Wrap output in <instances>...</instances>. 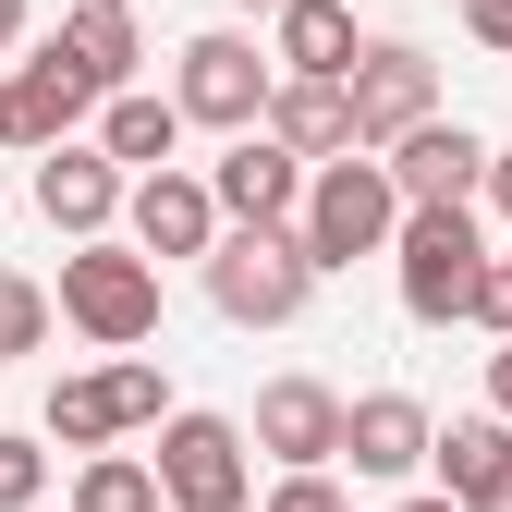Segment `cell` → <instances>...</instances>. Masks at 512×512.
I'll return each instance as SVG.
<instances>
[{"mask_svg":"<svg viewBox=\"0 0 512 512\" xmlns=\"http://www.w3.org/2000/svg\"><path fill=\"white\" fill-rule=\"evenodd\" d=\"M391 232H403V196H391V171H378V159H317V171H305L293 244H305L317 281L354 269V256H391Z\"/></svg>","mask_w":512,"mask_h":512,"instance_id":"6da1fadb","label":"cell"},{"mask_svg":"<svg viewBox=\"0 0 512 512\" xmlns=\"http://www.w3.org/2000/svg\"><path fill=\"white\" fill-rule=\"evenodd\" d=\"M391 269H403V317L452 330V317H476V293H488V232L464 208H403Z\"/></svg>","mask_w":512,"mask_h":512,"instance_id":"7a4b0ae2","label":"cell"},{"mask_svg":"<svg viewBox=\"0 0 512 512\" xmlns=\"http://www.w3.org/2000/svg\"><path fill=\"white\" fill-rule=\"evenodd\" d=\"M196 269H208V305L232 317V330H293V317L317 305V269H305L293 232H220Z\"/></svg>","mask_w":512,"mask_h":512,"instance_id":"3957f363","label":"cell"},{"mask_svg":"<svg viewBox=\"0 0 512 512\" xmlns=\"http://www.w3.org/2000/svg\"><path fill=\"white\" fill-rule=\"evenodd\" d=\"M49 317H74L86 342H110V354H135V342H159V269L135 244H74L61 256V305Z\"/></svg>","mask_w":512,"mask_h":512,"instance_id":"277c9868","label":"cell"},{"mask_svg":"<svg viewBox=\"0 0 512 512\" xmlns=\"http://www.w3.org/2000/svg\"><path fill=\"white\" fill-rule=\"evenodd\" d=\"M159 512H244L256 500V464H244V427L232 415H159Z\"/></svg>","mask_w":512,"mask_h":512,"instance_id":"5b68a950","label":"cell"},{"mask_svg":"<svg viewBox=\"0 0 512 512\" xmlns=\"http://www.w3.org/2000/svg\"><path fill=\"white\" fill-rule=\"evenodd\" d=\"M342 110H354V147H403L415 122H439V61L415 37H366L354 49V74H342Z\"/></svg>","mask_w":512,"mask_h":512,"instance_id":"8992f818","label":"cell"},{"mask_svg":"<svg viewBox=\"0 0 512 512\" xmlns=\"http://www.w3.org/2000/svg\"><path fill=\"white\" fill-rule=\"evenodd\" d=\"M269 49H244L232 25H208V37H183V61H171V110L183 122H208V135H256V110H269Z\"/></svg>","mask_w":512,"mask_h":512,"instance_id":"52a82bcc","label":"cell"},{"mask_svg":"<svg viewBox=\"0 0 512 512\" xmlns=\"http://www.w3.org/2000/svg\"><path fill=\"white\" fill-rule=\"evenodd\" d=\"M171 415V378L147 354H122V366H86V378H61L49 391V439L61 452H110L122 427H159Z\"/></svg>","mask_w":512,"mask_h":512,"instance_id":"ba28073f","label":"cell"},{"mask_svg":"<svg viewBox=\"0 0 512 512\" xmlns=\"http://www.w3.org/2000/svg\"><path fill=\"white\" fill-rule=\"evenodd\" d=\"M196 183H208L220 232H293V208H305V159H281L269 135H232V159L196 171Z\"/></svg>","mask_w":512,"mask_h":512,"instance_id":"9c48e42d","label":"cell"},{"mask_svg":"<svg viewBox=\"0 0 512 512\" xmlns=\"http://www.w3.org/2000/svg\"><path fill=\"white\" fill-rule=\"evenodd\" d=\"M256 452L281 476H330L342 464V391L330 378H269L256 391Z\"/></svg>","mask_w":512,"mask_h":512,"instance_id":"30bf717a","label":"cell"},{"mask_svg":"<svg viewBox=\"0 0 512 512\" xmlns=\"http://www.w3.org/2000/svg\"><path fill=\"white\" fill-rule=\"evenodd\" d=\"M86 110H98V86H86L74 61H61V37H49L25 74H0V147H37V159H49V147H74Z\"/></svg>","mask_w":512,"mask_h":512,"instance_id":"8fae6325","label":"cell"},{"mask_svg":"<svg viewBox=\"0 0 512 512\" xmlns=\"http://www.w3.org/2000/svg\"><path fill=\"white\" fill-rule=\"evenodd\" d=\"M378 171H391L403 208H464L476 183H488V135H464V122H415V135L378 159Z\"/></svg>","mask_w":512,"mask_h":512,"instance_id":"7c38bea8","label":"cell"},{"mask_svg":"<svg viewBox=\"0 0 512 512\" xmlns=\"http://www.w3.org/2000/svg\"><path fill=\"white\" fill-rule=\"evenodd\" d=\"M122 220H135V256H147V269H159V256H208V244H220V208H208L196 171H147V183H122Z\"/></svg>","mask_w":512,"mask_h":512,"instance_id":"4fadbf2b","label":"cell"},{"mask_svg":"<svg viewBox=\"0 0 512 512\" xmlns=\"http://www.w3.org/2000/svg\"><path fill=\"white\" fill-rule=\"evenodd\" d=\"M427 439H439V427H427V403H415V391H366V403H342V464H354V476H378V488L415 476V464H427Z\"/></svg>","mask_w":512,"mask_h":512,"instance_id":"5bb4252c","label":"cell"},{"mask_svg":"<svg viewBox=\"0 0 512 512\" xmlns=\"http://www.w3.org/2000/svg\"><path fill=\"white\" fill-rule=\"evenodd\" d=\"M37 220L74 232V244H110V220H122V171H110L98 147H49V159H37Z\"/></svg>","mask_w":512,"mask_h":512,"instance_id":"9a60e30c","label":"cell"},{"mask_svg":"<svg viewBox=\"0 0 512 512\" xmlns=\"http://www.w3.org/2000/svg\"><path fill=\"white\" fill-rule=\"evenodd\" d=\"M354 0H281V13H269V61H281V74L293 86H342L354 74Z\"/></svg>","mask_w":512,"mask_h":512,"instance_id":"2e32d148","label":"cell"},{"mask_svg":"<svg viewBox=\"0 0 512 512\" xmlns=\"http://www.w3.org/2000/svg\"><path fill=\"white\" fill-rule=\"evenodd\" d=\"M256 135H269L281 159H305V171H317V159H366V147H354V110H342V86H293V74L269 86Z\"/></svg>","mask_w":512,"mask_h":512,"instance_id":"e0dca14e","label":"cell"},{"mask_svg":"<svg viewBox=\"0 0 512 512\" xmlns=\"http://www.w3.org/2000/svg\"><path fill=\"white\" fill-rule=\"evenodd\" d=\"M171 147H183V110H171V98H147V86H122V98H98V159H110L122 183H147V171H171Z\"/></svg>","mask_w":512,"mask_h":512,"instance_id":"ac0fdd59","label":"cell"},{"mask_svg":"<svg viewBox=\"0 0 512 512\" xmlns=\"http://www.w3.org/2000/svg\"><path fill=\"white\" fill-rule=\"evenodd\" d=\"M61 61H74L98 98H122V86H135V61H147V37H135V13H110V0H74V25H61Z\"/></svg>","mask_w":512,"mask_h":512,"instance_id":"d6986e66","label":"cell"},{"mask_svg":"<svg viewBox=\"0 0 512 512\" xmlns=\"http://www.w3.org/2000/svg\"><path fill=\"white\" fill-rule=\"evenodd\" d=\"M500 452H512V427H500V415H464V427H439V439H427V464H439V500H464V488H476Z\"/></svg>","mask_w":512,"mask_h":512,"instance_id":"ffe728a7","label":"cell"},{"mask_svg":"<svg viewBox=\"0 0 512 512\" xmlns=\"http://www.w3.org/2000/svg\"><path fill=\"white\" fill-rule=\"evenodd\" d=\"M74 512H159V476H147L135 452H86V476H74Z\"/></svg>","mask_w":512,"mask_h":512,"instance_id":"44dd1931","label":"cell"},{"mask_svg":"<svg viewBox=\"0 0 512 512\" xmlns=\"http://www.w3.org/2000/svg\"><path fill=\"white\" fill-rule=\"evenodd\" d=\"M37 342H49V293H37L25 269H0V366L37 354Z\"/></svg>","mask_w":512,"mask_h":512,"instance_id":"7402d4cb","label":"cell"},{"mask_svg":"<svg viewBox=\"0 0 512 512\" xmlns=\"http://www.w3.org/2000/svg\"><path fill=\"white\" fill-rule=\"evenodd\" d=\"M49 488V452H37V439H13V427H0V512H25Z\"/></svg>","mask_w":512,"mask_h":512,"instance_id":"603a6c76","label":"cell"},{"mask_svg":"<svg viewBox=\"0 0 512 512\" xmlns=\"http://www.w3.org/2000/svg\"><path fill=\"white\" fill-rule=\"evenodd\" d=\"M269 512H354V500H342L330 476H281V488H269Z\"/></svg>","mask_w":512,"mask_h":512,"instance_id":"cb8c5ba5","label":"cell"},{"mask_svg":"<svg viewBox=\"0 0 512 512\" xmlns=\"http://www.w3.org/2000/svg\"><path fill=\"white\" fill-rule=\"evenodd\" d=\"M476 330L512 342V256H488V293H476Z\"/></svg>","mask_w":512,"mask_h":512,"instance_id":"d4e9b609","label":"cell"},{"mask_svg":"<svg viewBox=\"0 0 512 512\" xmlns=\"http://www.w3.org/2000/svg\"><path fill=\"white\" fill-rule=\"evenodd\" d=\"M452 512H512V452H500V464H488V476H476V488H464Z\"/></svg>","mask_w":512,"mask_h":512,"instance_id":"484cf974","label":"cell"},{"mask_svg":"<svg viewBox=\"0 0 512 512\" xmlns=\"http://www.w3.org/2000/svg\"><path fill=\"white\" fill-rule=\"evenodd\" d=\"M464 37H488V49H512V0H464Z\"/></svg>","mask_w":512,"mask_h":512,"instance_id":"4316f807","label":"cell"},{"mask_svg":"<svg viewBox=\"0 0 512 512\" xmlns=\"http://www.w3.org/2000/svg\"><path fill=\"white\" fill-rule=\"evenodd\" d=\"M476 196H488V208L512 220V147H488V183H476Z\"/></svg>","mask_w":512,"mask_h":512,"instance_id":"83f0119b","label":"cell"},{"mask_svg":"<svg viewBox=\"0 0 512 512\" xmlns=\"http://www.w3.org/2000/svg\"><path fill=\"white\" fill-rule=\"evenodd\" d=\"M488 415H500V427H512V342H500V354H488Z\"/></svg>","mask_w":512,"mask_h":512,"instance_id":"f1b7e54d","label":"cell"},{"mask_svg":"<svg viewBox=\"0 0 512 512\" xmlns=\"http://www.w3.org/2000/svg\"><path fill=\"white\" fill-rule=\"evenodd\" d=\"M13 37H25V0H0V49H13Z\"/></svg>","mask_w":512,"mask_h":512,"instance_id":"f546056e","label":"cell"},{"mask_svg":"<svg viewBox=\"0 0 512 512\" xmlns=\"http://www.w3.org/2000/svg\"><path fill=\"white\" fill-rule=\"evenodd\" d=\"M391 512H452V500H439V488H415V500H391Z\"/></svg>","mask_w":512,"mask_h":512,"instance_id":"4dcf8cb0","label":"cell"},{"mask_svg":"<svg viewBox=\"0 0 512 512\" xmlns=\"http://www.w3.org/2000/svg\"><path fill=\"white\" fill-rule=\"evenodd\" d=\"M232 13H281V0H232Z\"/></svg>","mask_w":512,"mask_h":512,"instance_id":"1f68e13d","label":"cell"},{"mask_svg":"<svg viewBox=\"0 0 512 512\" xmlns=\"http://www.w3.org/2000/svg\"><path fill=\"white\" fill-rule=\"evenodd\" d=\"M110 13H135V0H110Z\"/></svg>","mask_w":512,"mask_h":512,"instance_id":"d6a6232c","label":"cell"}]
</instances>
